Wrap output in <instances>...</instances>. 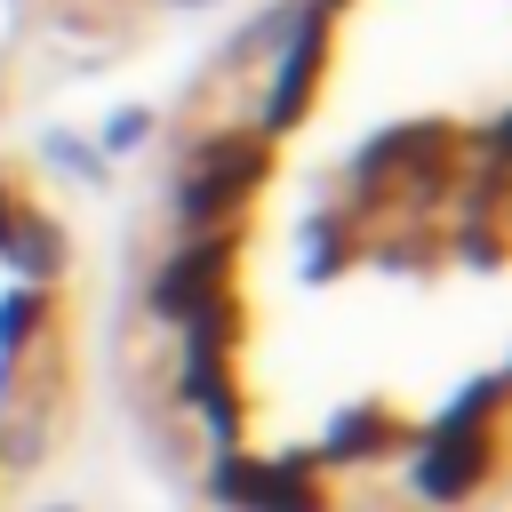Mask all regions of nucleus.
<instances>
[{
	"mask_svg": "<svg viewBox=\"0 0 512 512\" xmlns=\"http://www.w3.org/2000/svg\"><path fill=\"white\" fill-rule=\"evenodd\" d=\"M48 336H56V304L32 264V224L0 200V496H16L40 448V400L56 384Z\"/></svg>",
	"mask_w": 512,
	"mask_h": 512,
	"instance_id": "2",
	"label": "nucleus"
},
{
	"mask_svg": "<svg viewBox=\"0 0 512 512\" xmlns=\"http://www.w3.org/2000/svg\"><path fill=\"white\" fill-rule=\"evenodd\" d=\"M504 0H304L184 176L176 376L256 512L504 496Z\"/></svg>",
	"mask_w": 512,
	"mask_h": 512,
	"instance_id": "1",
	"label": "nucleus"
}]
</instances>
